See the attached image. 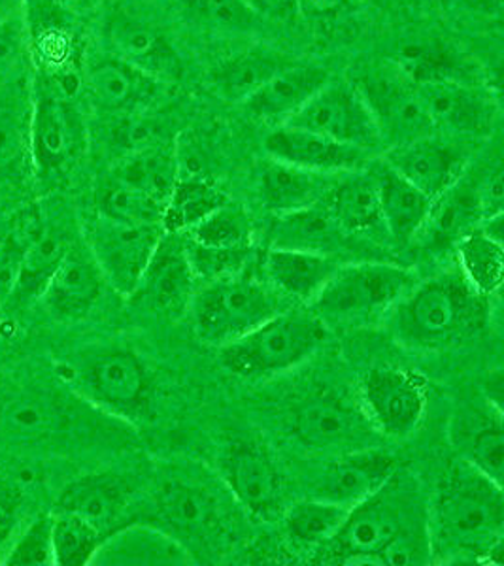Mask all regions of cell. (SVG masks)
I'll return each mask as SVG.
<instances>
[{
    "mask_svg": "<svg viewBox=\"0 0 504 566\" xmlns=\"http://www.w3.org/2000/svg\"><path fill=\"white\" fill-rule=\"evenodd\" d=\"M346 4L348 0H297V13L311 20H327L343 12Z\"/></svg>",
    "mask_w": 504,
    "mask_h": 566,
    "instance_id": "55",
    "label": "cell"
},
{
    "mask_svg": "<svg viewBox=\"0 0 504 566\" xmlns=\"http://www.w3.org/2000/svg\"><path fill=\"white\" fill-rule=\"evenodd\" d=\"M188 244L189 261L193 266L195 276L220 280V277L242 274L244 264L250 259V245L242 248H208L197 244L193 240H186Z\"/></svg>",
    "mask_w": 504,
    "mask_h": 566,
    "instance_id": "47",
    "label": "cell"
},
{
    "mask_svg": "<svg viewBox=\"0 0 504 566\" xmlns=\"http://www.w3.org/2000/svg\"><path fill=\"white\" fill-rule=\"evenodd\" d=\"M433 563L427 515L408 523L376 554V565L421 566Z\"/></svg>",
    "mask_w": 504,
    "mask_h": 566,
    "instance_id": "45",
    "label": "cell"
},
{
    "mask_svg": "<svg viewBox=\"0 0 504 566\" xmlns=\"http://www.w3.org/2000/svg\"><path fill=\"white\" fill-rule=\"evenodd\" d=\"M220 472L234 499L258 520H274L282 510V476L265 450L234 442L220 459Z\"/></svg>",
    "mask_w": 504,
    "mask_h": 566,
    "instance_id": "14",
    "label": "cell"
},
{
    "mask_svg": "<svg viewBox=\"0 0 504 566\" xmlns=\"http://www.w3.org/2000/svg\"><path fill=\"white\" fill-rule=\"evenodd\" d=\"M287 61L265 52H250L223 61L212 72V84L221 97L246 103Z\"/></svg>",
    "mask_w": 504,
    "mask_h": 566,
    "instance_id": "34",
    "label": "cell"
},
{
    "mask_svg": "<svg viewBox=\"0 0 504 566\" xmlns=\"http://www.w3.org/2000/svg\"><path fill=\"white\" fill-rule=\"evenodd\" d=\"M71 244L72 242L66 240L63 232L53 227H44L39 239L34 240L31 248L27 250L23 266H21L20 282H18L13 298L42 296L45 285L52 280L61 261L65 259Z\"/></svg>",
    "mask_w": 504,
    "mask_h": 566,
    "instance_id": "39",
    "label": "cell"
},
{
    "mask_svg": "<svg viewBox=\"0 0 504 566\" xmlns=\"http://www.w3.org/2000/svg\"><path fill=\"white\" fill-rule=\"evenodd\" d=\"M414 287L407 269L386 263H361L336 269L312 301V312L325 325H351L386 314Z\"/></svg>",
    "mask_w": 504,
    "mask_h": 566,
    "instance_id": "6",
    "label": "cell"
},
{
    "mask_svg": "<svg viewBox=\"0 0 504 566\" xmlns=\"http://www.w3.org/2000/svg\"><path fill=\"white\" fill-rule=\"evenodd\" d=\"M31 170L39 184H53L84 154L85 129L76 108L50 87L34 91L31 106Z\"/></svg>",
    "mask_w": 504,
    "mask_h": 566,
    "instance_id": "8",
    "label": "cell"
},
{
    "mask_svg": "<svg viewBox=\"0 0 504 566\" xmlns=\"http://www.w3.org/2000/svg\"><path fill=\"white\" fill-rule=\"evenodd\" d=\"M195 280L186 239L181 232L165 231L133 296L156 312L176 314L191 304Z\"/></svg>",
    "mask_w": 504,
    "mask_h": 566,
    "instance_id": "15",
    "label": "cell"
},
{
    "mask_svg": "<svg viewBox=\"0 0 504 566\" xmlns=\"http://www.w3.org/2000/svg\"><path fill=\"white\" fill-rule=\"evenodd\" d=\"M463 276L484 296L501 290L504 272L503 242L485 237L480 229L465 234L458 242Z\"/></svg>",
    "mask_w": 504,
    "mask_h": 566,
    "instance_id": "38",
    "label": "cell"
},
{
    "mask_svg": "<svg viewBox=\"0 0 504 566\" xmlns=\"http://www.w3.org/2000/svg\"><path fill=\"white\" fill-rule=\"evenodd\" d=\"M266 155L317 175L348 172L365 161V149L292 125H279L265 140Z\"/></svg>",
    "mask_w": 504,
    "mask_h": 566,
    "instance_id": "18",
    "label": "cell"
},
{
    "mask_svg": "<svg viewBox=\"0 0 504 566\" xmlns=\"http://www.w3.org/2000/svg\"><path fill=\"white\" fill-rule=\"evenodd\" d=\"M189 8L208 25L225 31H248L259 20L248 0H189Z\"/></svg>",
    "mask_w": 504,
    "mask_h": 566,
    "instance_id": "49",
    "label": "cell"
},
{
    "mask_svg": "<svg viewBox=\"0 0 504 566\" xmlns=\"http://www.w3.org/2000/svg\"><path fill=\"white\" fill-rule=\"evenodd\" d=\"M45 221L39 208H29L15 218L12 227L0 237V306L12 303L13 293L20 282L21 266L25 253L40 232L44 231Z\"/></svg>",
    "mask_w": 504,
    "mask_h": 566,
    "instance_id": "37",
    "label": "cell"
},
{
    "mask_svg": "<svg viewBox=\"0 0 504 566\" xmlns=\"http://www.w3.org/2000/svg\"><path fill=\"white\" fill-rule=\"evenodd\" d=\"M157 514L168 528H175V536H202L218 520L213 496L193 483L167 482L156 499ZM180 541V538H178Z\"/></svg>",
    "mask_w": 504,
    "mask_h": 566,
    "instance_id": "30",
    "label": "cell"
},
{
    "mask_svg": "<svg viewBox=\"0 0 504 566\" xmlns=\"http://www.w3.org/2000/svg\"><path fill=\"white\" fill-rule=\"evenodd\" d=\"M440 8L469 15H493L501 10V0H434Z\"/></svg>",
    "mask_w": 504,
    "mask_h": 566,
    "instance_id": "53",
    "label": "cell"
},
{
    "mask_svg": "<svg viewBox=\"0 0 504 566\" xmlns=\"http://www.w3.org/2000/svg\"><path fill=\"white\" fill-rule=\"evenodd\" d=\"M111 140L116 148L124 149L127 155L165 146L161 123L144 116L140 112L117 116V122L111 130Z\"/></svg>",
    "mask_w": 504,
    "mask_h": 566,
    "instance_id": "48",
    "label": "cell"
},
{
    "mask_svg": "<svg viewBox=\"0 0 504 566\" xmlns=\"http://www.w3.org/2000/svg\"><path fill=\"white\" fill-rule=\"evenodd\" d=\"M31 106L33 97L15 80L0 91V181L15 180L31 167Z\"/></svg>",
    "mask_w": 504,
    "mask_h": 566,
    "instance_id": "28",
    "label": "cell"
},
{
    "mask_svg": "<svg viewBox=\"0 0 504 566\" xmlns=\"http://www.w3.org/2000/svg\"><path fill=\"white\" fill-rule=\"evenodd\" d=\"M25 25L18 12L0 21V91L12 84L25 59Z\"/></svg>",
    "mask_w": 504,
    "mask_h": 566,
    "instance_id": "50",
    "label": "cell"
},
{
    "mask_svg": "<svg viewBox=\"0 0 504 566\" xmlns=\"http://www.w3.org/2000/svg\"><path fill=\"white\" fill-rule=\"evenodd\" d=\"M282 125L311 130L359 149L380 144V130L361 91L329 80L316 95Z\"/></svg>",
    "mask_w": 504,
    "mask_h": 566,
    "instance_id": "9",
    "label": "cell"
},
{
    "mask_svg": "<svg viewBox=\"0 0 504 566\" xmlns=\"http://www.w3.org/2000/svg\"><path fill=\"white\" fill-rule=\"evenodd\" d=\"M104 282L90 248L71 244L42 293L45 308L57 319L84 317L103 295Z\"/></svg>",
    "mask_w": 504,
    "mask_h": 566,
    "instance_id": "22",
    "label": "cell"
},
{
    "mask_svg": "<svg viewBox=\"0 0 504 566\" xmlns=\"http://www.w3.org/2000/svg\"><path fill=\"white\" fill-rule=\"evenodd\" d=\"M414 85L434 129L479 135L490 127L492 104L480 91L461 84L455 77H433Z\"/></svg>",
    "mask_w": 504,
    "mask_h": 566,
    "instance_id": "21",
    "label": "cell"
},
{
    "mask_svg": "<svg viewBox=\"0 0 504 566\" xmlns=\"http://www.w3.org/2000/svg\"><path fill=\"white\" fill-rule=\"evenodd\" d=\"M114 178L135 187L144 195H148L149 199L167 207L168 199L178 184L175 149L170 151L165 146H159L127 155Z\"/></svg>",
    "mask_w": 504,
    "mask_h": 566,
    "instance_id": "33",
    "label": "cell"
},
{
    "mask_svg": "<svg viewBox=\"0 0 504 566\" xmlns=\"http://www.w3.org/2000/svg\"><path fill=\"white\" fill-rule=\"evenodd\" d=\"M189 308L195 333L220 348L282 312L279 296L242 274L210 280L201 290H195Z\"/></svg>",
    "mask_w": 504,
    "mask_h": 566,
    "instance_id": "7",
    "label": "cell"
},
{
    "mask_svg": "<svg viewBox=\"0 0 504 566\" xmlns=\"http://www.w3.org/2000/svg\"><path fill=\"white\" fill-rule=\"evenodd\" d=\"M327 325L314 312H280L220 348L221 367L240 378L287 373L311 359L327 340Z\"/></svg>",
    "mask_w": 504,
    "mask_h": 566,
    "instance_id": "3",
    "label": "cell"
},
{
    "mask_svg": "<svg viewBox=\"0 0 504 566\" xmlns=\"http://www.w3.org/2000/svg\"><path fill=\"white\" fill-rule=\"evenodd\" d=\"M129 502L124 480L114 474H91L69 483L59 495L57 510L78 515L104 536L114 533Z\"/></svg>",
    "mask_w": 504,
    "mask_h": 566,
    "instance_id": "25",
    "label": "cell"
},
{
    "mask_svg": "<svg viewBox=\"0 0 504 566\" xmlns=\"http://www.w3.org/2000/svg\"><path fill=\"white\" fill-rule=\"evenodd\" d=\"M397 470V461L384 451H346L325 467L317 480L316 496L351 509L375 495Z\"/></svg>",
    "mask_w": 504,
    "mask_h": 566,
    "instance_id": "17",
    "label": "cell"
},
{
    "mask_svg": "<svg viewBox=\"0 0 504 566\" xmlns=\"http://www.w3.org/2000/svg\"><path fill=\"white\" fill-rule=\"evenodd\" d=\"M248 4L255 10L259 18L271 20H292L297 13V0H248Z\"/></svg>",
    "mask_w": 504,
    "mask_h": 566,
    "instance_id": "54",
    "label": "cell"
},
{
    "mask_svg": "<svg viewBox=\"0 0 504 566\" xmlns=\"http://www.w3.org/2000/svg\"><path fill=\"white\" fill-rule=\"evenodd\" d=\"M487 301L460 274H444L412 287L393 306L395 338L412 349L447 348L479 333Z\"/></svg>",
    "mask_w": 504,
    "mask_h": 566,
    "instance_id": "2",
    "label": "cell"
},
{
    "mask_svg": "<svg viewBox=\"0 0 504 566\" xmlns=\"http://www.w3.org/2000/svg\"><path fill=\"white\" fill-rule=\"evenodd\" d=\"M359 395L370 424L389 438L410 437L426 416V380L410 370L372 368L363 376Z\"/></svg>",
    "mask_w": 504,
    "mask_h": 566,
    "instance_id": "10",
    "label": "cell"
},
{
    "mask_svg": "<svg viewBox=\"0 0 504 566\" xmlns=\"http://www.w3.org/2000/svg\"><path fill=\"white\" fill-rule=\"evenodd\" d=\"M7 566H53L52 514L36 517L23 533L13 538L2 557Z\"/></svg>",
    "mask_w": 504,
    "mask_h": 566,
    "instance_id": "46",
    "label": "cell"
},
{
    "mask_svg": "<svg viewBox=\"0 0 504 566\" xmlns=\"http://www.w3.org/2000/svg\"><path fill=\"white\" fill-rule=\"evenodd\" d=\"M18 10V0H0V21L7 20Z\"/></svg>",
    "mask_w": 504,
    "mask_h": 566,
    "instance_id": "56",
    "label": "cell"
},
{
    "mask_svg": "<svg viewBox=\"0 0 504 566\" xmlns=\"http://www.w3.org/2000/svg\"><path fill=\"white\" fill-rule=\"evenodd\" d=\"M474 193H476V200H479L482 219L503 213L504 176L501 163H497V165L482 178L479 186L474 187Z\"/></svg>",
    "mask_w": 504,
    "mask_h": 566,
    "instance_id": "52",
    "label": "cell"
},
{
    "mask_svg": "<svg viewBox=\"0 0 504 566\" xmlns=\"http://www.w3.org/2000/svg\"><path fill=\"white\" fill-rule=\"evenodd\" d=\"M91 565L188 566L193 565V554L165 528L130 525L108 534Z\"/></svg>",
    "mask_w": 504,
    "mask_h": 566,
    "instance_id": "20",
    "label": "cell"
},
{
    "mask_svg": "<svg viewBox=\"0 0 504 566\" xmlns=\"http://www.w3.org/2000/svg\"><path fill=\"white\" fill-rule=\"evenodd\" d=\"M97 207L98 216L130 226H161L165 212L162 205L116 178L98 191Z\"/></svg>",
    "mask_w": 504,
    "mask_h": 566,
    "instance_id": "42",
    "label": "cell"
},
{
    "mask_svg": "<svg viewBox=\"0 0 504 566\" xmlns=\"http://www.w3.org/2000/svg\"><path fill=\"white\" fill-rule=\"evenodd\" d=\"M348 512L335 502L306 499L285 514V531L298 544L322 547L335 538Z\"/></svg>",
    "mask_w": 504,
    "mask_h": 566,
    "instance_id": "40",
    "label": "cell"
},
{
    "mask_svg": "<svg viewBox=\"0 0 504 566\" xmlns=\"http://www.w3.org/2000/svg\"><path fill=\"white\" fill-rule=\"evenodd\" d=\"M0 314H2V306H0Z\"/></svg>",
    "mask_w": 504,
    "mask_h": 566,
    "instance_id": "57",
    "label": "cell"
},
{
    "mask_svg": "<svg viewBox=\"0 0 504 566\" xmlns=\"http://www.w3.org/2000/svg\"><path fill=\"white\" fill-rule=\"evenodd\" d=\"M388 165L421 193L437 200L461 180L466 159L452 142L431 135L393 148Z\"/></svg>",
    "mask_w": 504,
    "mask_h": 566,
    "instance_id": "16",
    "label": "cell"
},
{
    "mask_svg": "<svg viewBox=\"0 0 504 566\" xmlns=\"http://www.w3.org/2000/svg\"><path fill=\"white\" fill-rule=\"evenodd\" d=\"M0 237H2V234H0Z\"/></svg>",
    "mask_w": 504,
    "mask_h": 566,
    "instance_id": "58",
    "label": "cell"
},
{
    "mask_svg": "<svg viewBox=\"0 0 504 566\" xmlns=\"http://www.w3.org/2000/svg\"><path fill=\"white\" fill-rule=\"evenodd\" d=\"M225 202V197L208 178L178 180L162 212V229L181 234L189 232Z\"/></svg>",
    "mask_w": 504,
    "mask_h": 566,
    "instance_id": "36",
    "label": "cell"
},
{
    "mask_svg": "<svg viewBox=\"0 0 504 566\" xmlns=\"http://www.w3.org/2000/svg\"><path fill=\"white\" fill-rule=\"evenodd\" d=\"M343 232L335 218L330 216L329 208L311 207L301 212L284 213L280 216V226L276 223V237L285 242H293L287 248L295 250L317 251L322 244L329 245Z\"/></svg>",
    "mask_w": 504,
    "mask_h": 566,
    "instance_id": "43",
    "label": "cell"
},
{
    "mask_svg": "<svg viewBox=\"0 0 504 566\" xmlns=\"http://www.w3.org/2000/svg\"><path fill=\"white\" fill-rule=\"evenodd\" d=\"M329 212L346 232H365L381 223L380 187L375 175H354L330 191Z\"/></svg>",
    "mask_w": 504,
    "mask_h": 566,
    "instance_id": "32",
    "label": "cell"
},
{
    "mask_svg": "<svg viewBox=\"0 0 504 566\" xmlns=\"http://www.w3.org/2000/svg\"><path fill=\"white\" fill-rule=\"evenodd\" d=\"M52 538L55 565L87 566L95 559L106 536L78 515L55 510L52 514Z\"/></svg>",
    "mask_w": 504,
    "mask_h": 566,
    "instance_id": "41",
    "label": "cell"
},
{
    "mask_svg": "<svg viewBox=\"0 0 504 566\" xmlns=\"http://www.w3.org/2000/svg\"><path fill=\"white\" fill-rule=\"evenodd\" d=\"M421 515L427 514L421 510L420 493L397 470L375 495L349 509L343 527L322 546L317 559L335 565H376L381 547Z\"/></svg>",
    "mask_w": 504,
    "mask_h": 566,
    "instance_id": "4",
    "label": "cell"
},
{
    "mask_svg": "<svg viewBox=\"0 0 504 566\" xmlns=\"http://www.w3.org/2000/svg\"><path fill=\"white\" fill-rule=\"evenodd\" d=\"M460 450L463 461L482 472L497 485H503L504 432L503 413L466 421L460 431Z\"/></svg>",
    "mask_w": 504,
    "mask_h": 566,
    "instance_id": "35",
    "label": "cell"
},
{
    "mask_svg": "<svg viewBox=\"0 0 504 566\" xmlns=\"http://www.w3.org/2000/svg\"><path fill=\"white\" fill-rule=\"evenodd\" d=\"M357 90L369 104L380 138L391 142L395 148L434 135L437 129L427 116L414 82L402 72L372 74Z\"/></svg>",
    "mask_w": 504,
    "mask_h": 566,
    "instance_id": "12",
    "label": "cell"
},
{
    "mask_svg": "<svg viewBox=\"0 0 504 566\" xmlns=\"http://www.w3.org/2000/svg\"><path fill=\"white\" fill-rule=\"evenodd\" d=\"M104 36L112 55L124 59L149 76H172L180 71V61L167 36L135 13L127 10L112 12L104 25Z\"/></svg>",
    "mask_w": 504,
    "mask_h": 566,
    "instance_id": "19",
    "label": "cell"
},
{
    "mask_svg": "<svg viewBox=\"0 0 504 566\" xmlns=\"http://www.w3.org/2000/svg\"><path fill=\"white\" fill-rule=\"evenodd\" d=\"M61 423L57 406L42 392H18L0 408V434L20 444L52 437Z\"/></svg>",
    "mask_w": 504,
    "mask_h": 566,
    "instance_id": "31",
    "label": "cell"
},
{
    "mask_svg": "<svg viewBox=\"0 0 504 566\" xmlns=\"http://www.w3.org/2000/svg\"><path fill=\"white\" fill-rule=\"evenodd\" d=\"M375 176L380 187L381 223L397 244L412 242L426 226L434 200L421 193L389 165Z\"/></svg>",
    "mask_w": 504,
    "mask_h": 566,
    "instance_id": "27",
    "label": "cell"
},
{
    "mask_svg": "<svg viewBox=\"0 0 504 566\" xmlns=\"http://www.w3.org/2000/svg\"><path fill=\"white\" fill-rule=\"evenodd\" d=\"M25 502V493L21 485L0 480V557H4L12 544L13 534L20 523L21 509Z\"/></svg>",
    "mask_w": 504,
    "mask_h": 566,
    "instance_id": "51",
    "label": "cell"
},
{
    "mask_svg": "<svg viewBox=\"0 0 504 566\" xmlns=\"http://www.w3.org/2000/svg\"><path fill=\"white\" fill-rule=\"evenodd\" d=\"M325 178L327 175H317L287 163L269 159L261 172L263 202L269 210L280 216L316 207L327 193Z\"/></svg>",
    "mask_w": 504,
    "mask_h": 566,
    "instance_id": "29",
    "label": "cell"
},
{
    "mask_svg": "<svg viewBox=\"0 0 504 566\" xmlns=\"http://www.w3.org/2000/svg\"><path fill=\"white\" fill-rule=\"evenodd\" d=\"M61 374L80 397L116 418L136 423L149 412L148 368L130 349H91L65 363Z\"/></svg>",
    "mask_w": 504,
    "mask_h": 566,
    "instance_id": "5",
    "label": "cell"
},
{
    "mask_svg": "<svg viewBox=\"0 0 504 566\" xmlns=\"http://www.w3.org/2000/svg\"><path fill=\"white\" fill-rule=\"evenodd\" d=\"M372 431L365 413L333 395L306 399L293 413V434L312 450H365L370 448Z\"/></svg>",
    "mask_w": 504,
    "mask_h": 566,
    "instance_id": "13",
    "label": "cell"
},
{
    "mask_svg": "<svg viewBox=\"0 0 504 566\" xmlns=\"http://www.w3.org/2000/svg\"><path fill=\"white\" fill-rule=\"evenodd\" d=\"M329 80V72L322 66L287 63L244 104L252 116L282 125L295 116Z\"/></svg>",
    "mask_w": 504,
    "mask_h": 566,
    "instance_id": "24",
    "label": "cell"
},
{
    "mask_svg": "<svg viewBox=\"0 0 504 566\" xmlns=\"http://www.w3.org/2000/svg\"><path fill=\"white\" fill-rule=\"evenodd\" d=\"M162 232V226H130L97 216L87 248L104 280L119 295L133 296Z\"/></svg>",
    "mask_w": 504,
    "mask_h": 566,
    "instance_id": "11",
    "label": "cell"
},
{
    "mask_svg": "<svg viewBox=\"0 0 504 566\" xmlns=\"http://www.w3.org/2000/svg\"><path fill=\"white\" fill-rule=\"evenodd\" d=\"M250 239L252 223L246 213L227 202L189 231V240L208 248H242L250 245Z\"/></svg>",
    "mask_w": 504,
    "mask_h": 566,
    "instance_id": "44",
    "label": "cell"
},
{
    "mask_svg": "<svg viewBox=\"0 0 504 566\" xmlns=\"http://www.w3.org/2000/svg\"><path fill=\"white\" fill-rule=\"evenodd\" d=\"M431 514L427 523L433 559L503 563V485L463 461L440 483Z\"/></svg>",
    "mask_w": 504,
    "mask_h": 566,
    "instance_id": "1",
    "label": "cell"
},
{
    "mask_svg": "<svg viewBox=\"0 0 504 566\" xmlns=\"http://www.w3.org/2000/svg\"><path fill=\"white\" fill-rule=\"evenodd\" d=\"M157 85V77L116 55L98 61L87 72L91 101L104 114L116 117L140 112L156 97Z\"/></svg>",
    "mask_w": 504,
    "mask_h": 566,
    "instance_id": "23",
    "label": "cell"
},
{
    "mask_svg": "<svg viewBox=\"0 0 504 566\" xmlns=\"http://www.w3.org/2000/svg\"><path fill=\"white\" fill-rule=\"evenodd\" d=\"M338 264L317 251L274 248L266 255L265 271L272 285L290 298L312 303L335 274Z\"/></svg>",
    "mask_w": 504,
    "mask_h": 566,
    "instance_id": "26",
    "label": "cell"
}]
</instances>
